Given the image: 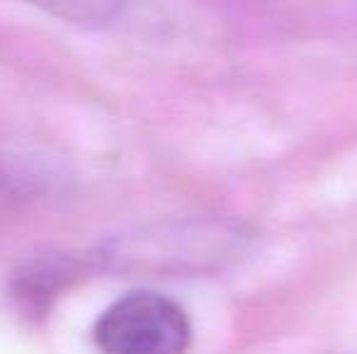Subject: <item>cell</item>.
<instances>
[{
    "mask_svg": "<svg viewBox=\"0 0 357 354\" xmlns=\"http://www.w3.org/2000/svg\"><path fill=\"white\" fill-rule=\"evenodd\" d=\"M100 354H188L192 323L178 301L158 291H129L93 325Z\"/></svg>",
    "mask_w": 357,
    "mask_h": 354,
    "instance_id": "1",
    "label": "cell"
},
{
    "mask_svg": "<svg viewBox=\"0 0 357 354\" xmlns=\"http://www.w3.org/2000/svg\"><path fill=\"white\" fill-rule=\"evenodd\" d=\"M52 170L37 153L0 138V209L37 199L49 187Z\"/></svg>",
    "mask_w": 357,
    "mask_h": 354,
    "instance_id": "2",
    "label": "cell"
},
{
    "mask_svg": "<svg viewBox=\"0 0 357 354\" xmlns=\"http://www.w3.org/2000/svg\"><path fill=\"white\" fill-rule=\"evenodd\" d=\"M71 24H105L117 17L124 0H20Z\"/></svg>",
    "mask_w": 357,
    "mask_h": 354,
    "instance_id": "3",
    "label": "cell"
}]
</instances>
